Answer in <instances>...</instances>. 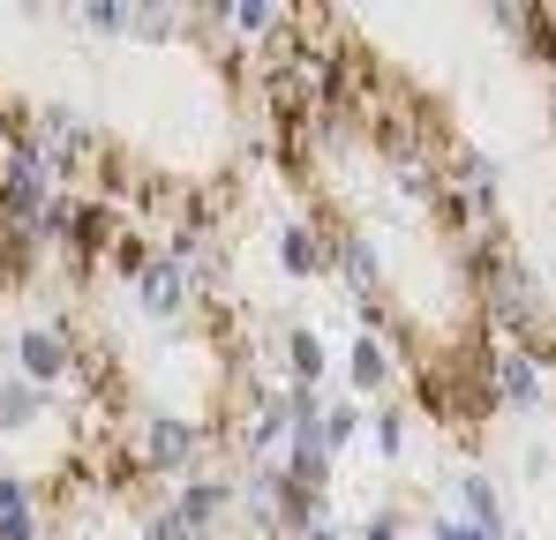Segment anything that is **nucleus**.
Masks as SVG:
<instances>
[{"label": "nucleus", "mask_w": 556, "mask_h": 540, "mask_svg": "<svg viewBox=\"0 0 556 540\" xmlns=\"http://www.w3.org/2000/svg\"><path fill=\"white\" fill-rule=\"evenodd\" d=\"M46 203H53V173H46L38 158H23V151H15V166L0 173V218L30 241V233H38V218H46Z\"/></svg>", "instance_id": "obj_1"}, {"label": "nucleus", "mask_w": 556, "mask_h": 540, "mask_svg": "<svg viewBox=\"0 0 556 540\" xmlns=\"http://www.w3.org/2000/svg\"><path fill=\"white\" fill-rule=\"evenodd\" d=\"M15 368H23V383H68L84 360H76V346H68V323H38V331H23L15 338Z\"/></svg>", "instance_id": "obj_2"}, {"label": "nucleus", "mask_w": 556, "mask_h": 540, "mask_svg": "<svg viewBox=\"0 0 556 540\" xmlns=\"http://www.w3.org/2000/svg\"><path fill=\"white\" fill-rule=\"evenodd\" d=\"M331 270L362 293V308H369V323L383 331L391 323V308H383V263H376V248L362 241V233H346V241H331Z\"/></svg>", "instance_id": "obj_3"}, {"label": "nucleus", "mask_w": 556, "mask_h": 540, "mask_svg": "<svg viewBox=\"0 0 556 540\" xmlns=\"http://www.w3.org/2000/svg\"><path fill=\"white\" fill-rule=\"evenodd\" d=\"M128 263H136V293H143V308H151V316H181V308H188V270L174 263L166 248H159V256H143V248H136Z\"/></svg>", "instance_id": "obj_4"}, {"label": "nucleus", "mask_w": 556, "mask_h": 540, "mask_svg": "<svg viewBox=\"0 0 556 540\" xmlns=\"http://www.w3.org/2000/svg\"><path fill=\"white\" fill-rule=\"evenodd\" d=\"M233 503H241V488H233V480H218V473H188L181 496H174V511H181L195 533H211V526H218Z\"/></svg>", "instance_id": "obj_5"}, {"label": "nucleus", "mask_w": 556, "mask_h": 540, "mask_svg": "<svg viewBox=\"0 0 556 540\" xmlns=\"http://www.w3.org/2000/svg\"><path fill=\"white\" fill-rule=\"evenodd\" d=\"M203 458V428H188V421H151L143 428V465L151 473H188Z\"/></svg>", "instance_id": "obj_6"}, {"label": "nucleus", "mask_w": 556, "mask_h": 540, "mask_svg": "<svg viewBox=\"0 0 556 540\" xmlns=\"http://www.w3.org/2000/svg\"><path fill=\"white\" fill-rule=\"evenodd\" d=\"M278 473H286L301 496H316V503H324V488H331V450L316 443V428L286 436V450H278Z\"/></svg>", "instance_id": "obj_7"}, {"label": "nucleus", "mask_w": 556, "mask_h": 540, "mask_svg": "<svg viewBox=\"0 0 556 540\" xmlns=\"http://www.w3.org/2000/svg\"><path fill=\"white\" fill-rule=\"evenodd\" d=\"M278 263L293 270V278H316V270L331 263V248H324V241H316V233H308V226L293 218V226L278 233Z\"/></svg>", "instance_id": "obj_8"}, {"label": "nucleus", "mask_w": 556, "mask_h": 540, "mask_svg": "<svg viewBox=\"0 0 556 540\" xmlns=\"http://www.w3.org/2000/svg\"><path fill=\"white\" fill-rule=\"evenodd\" d=\"M286 360H293V368H286L293 390H316V383H324V338H316V331L293 323V331H286Z\"/></svg>", "instance_id": "obj_9"}, {"label": "nucleus", "mask_w": 556, "mask_h": 540, "mask_svg": "<svg viewBox=\"0 0 556 540\" xmlns=\"http://www.w3.org/2000/svg\"><path fill=\"white\" fill-rule=\"evenodd\" d=\"M496 398H511V406H534V398H542L534 353H504V360H496Z\"/></svg>", "instance_id": "obj_10"}, {"label": "nucleus", "mask_w": 556, "mask_h": 540, "mask_svg": "<svg viewBox=\"0 0 556 540\" xmlns=\"http://www.w3.org/2000/svg\"><path fill=\"white\" fill-rule=\"evenodd\" d=\"M0 540H38V511L23 480H0Z\"/></svg>", "instance_id": "obj_11"}, {"label": "nucleus", "mask_w": 556, "mask_h": 540, "mask_svg": "<svg viewBox=\"0 0 556 540\" xmlns=\"http://www.w3.org/2000/svg\"><path fill=\"white\" fill-rule=\"evenodd\" d=\"M459 496H466V518H473V533H504V511H496V488H489V480H481V473H466L459 480Z\"/></svg>", "instance_id": "obj_12"}, {"label": "nucleus", "mask_w": 556, "mask_h": 540, "mask_svg": "<svg viewBox=\"0 0 556 540\" xmlns=\"http://www.w3.org/2000/svg\"><path fill=\"white\" fill-rule=\"evenodd\" d=\"M23 421H38V383H0V428H23Z\"/></svg>", "instance_id": "obj_13"}, {"label": "nucleus", "mask_w": 556, "mask_h": 540, "mask_svg": "<svg viewBox=\"0 0 556 540\" xmlns=\"http://www.w3.org/2000/svg\"><path fill=\"white\" fill-rule=\"evenodd\" d=\"M354 428H362V413H354V406H331V413L316 421V443H324V450H346V443H354Z\"/></svg>", "instance_id": "obj_14"}, {"label": "nucleus", "mask_w": 556, "mask_h": 540, "mask_svg": "<svg viewBox=\"0 0 556 540\" xmlns=\"http://www.w3.org/2000/svg\"><path fill=\"white\" fill-rule=\"evenodd\" d=\"M383 375H391L383 338H362V346H354V383H362V390H383Z\"/></svg>", "instance_id": "obj_15"}, {"label": "nucleus", "mask_w": 556, "mask_h": 540, "mask_svg": "<svg viewBox=\"0 0 556 540\" xmlns=\"http://www.w3.org/2000/svg\"><path fill=\"white\" fill-rule=\"evenodd\" d=\"M143 540H203V533L188 526V518H181V511H174V503H159V511L143 518Z\"/></svg>", "instance_id": "obj_16"}, {"label": "nucleus", "mask_w": 556, "mask_h": 540, "mask_svg": "<svg viewBox=\"0 0 556 540\" xmlns=\"http://www.w3.org/2000/svg\"><path fill=\"white\" fill-rule=\"evenodd\" d=\"M233 23H241V30H278L271 0H233Z\"/></svg>", "instance_id": "obj_17"}, {"label": "nucleus", "mask_w": 556, "mask_h": 540, "mask_svg": "<svg viewBox=\"0 0 556 540\" xmlns=\"http://www.w3.org/2000/svg\"><path fill=\"white\" fill-rule=\"evenodd\" d=\"M84 23L91 30H128V0H98V8H84Z\"/></svg>", "instance_id": "obj_18"}, {"label": "nucleus", "mask_w": 556, "mask_h": 540, "mask_svg": "<svg viewBox=\"0 0 556 540\" xmlns=\"http://www.w3.org/2000/svg\"><path fill=\"white\" fill-rule=\"evenodd\" d=\"M376 450H383V458H399V450H406V421H399V413H383V421H376Z\"/></svg>", "instance_id": "obj_19"}, {"label": "nucleus", "mask_w": 556, "mask_h": 540, "mask_svg": "<svg viewBox=\"0 0 556 540\" xmlns=\"http://www.w3.org/2000/svg\"><path fill=\"white\" fill-rule=\"evenodd\" d=\"M362 540H399V518H391V511H376V518H369V533H362Z\"/></svg>", "instance_id": "obj_20"}, {"label": "nucleus", "mask_w": 556, "mask_h": 540, "mask_svg": "<svg viewBox=\"0 0 556 540\" xmlns=\"http://www.w3.org/2000/svg\"><path fill=\"white\" fill-rule=\"evenodd\" d=\"M437 540H489V533H473V526H459V518H444V526H437Z\"/></svg>", "instance_id": "obj_21"}, {"label": "nucleus", "mask_w": 556, "mask_h": 540, "mask_svg": "<svg viewBox=\"0 0 556 540\" xmlns=\"http://www.w3.org/2000/svg\"><path fill=\"white\" fill-rule=\"evenodd\" d=\"M301 540H339V533H331V526H308V533H301Z\"/></svg>", "instance_id": "obj_22"}]
</instances>
